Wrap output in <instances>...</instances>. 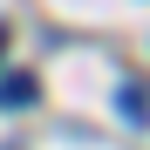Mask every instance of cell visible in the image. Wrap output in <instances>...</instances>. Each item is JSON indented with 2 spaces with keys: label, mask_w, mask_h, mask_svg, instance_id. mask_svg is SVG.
Segmentation results:
<instances>
[{
  "label": "cell",
  "mask_w": 150,
  "mask_h": 150,
  "mask_svg": "<svg viewBox=\"0 0 150 150\" xmlns=\"http://www.w3.org/2000/svg\"><path fill=\"white\" fill-rule=\"evenodd\" d=\"M41 103V82H34V68H14V75H0V109H28Z\"/></svg>",
  "instance_id": "obj_1"
},
{
  "label": "cell",
  "mask_w": 150,
  "mask_h": 150,
  "mask_svg": "<svg viewBox=\"0 0 150 150\" xmlns=\"http://www.w3.org/2000/svg\"><path fill=\"white\" fill-rule=\"evenodd\" d=\"M116 109H123V123H150V89L123 82V89H116Z\"/></svg>",
  "instance_id": "obj_2"
},
{
  "label": "cell",
  "mask_w": 150,
  "mask_h": 150,
  "mask_svg": "<svg viewBox=\"0 0 150 150\" xmlns=\"http://www.w3.org/2000/svg\"><path fill=\"white\" fill-rule=\"evenodd\" d=\"M0 48H7V28H0Z\"/></svg>",
  "instance_id": "obj_3"
}]
</instances>
